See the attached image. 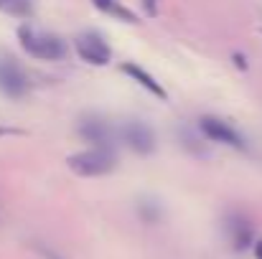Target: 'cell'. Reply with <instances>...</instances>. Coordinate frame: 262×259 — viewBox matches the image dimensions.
<instances>
[{
	"mask_svg": "<svg viewBox=\"0 0 262 259\" xmlns=\"http://www.w3.org/2000/svg\"><path fill=\"white\" fill-rule=\"evenodd\" d=\"M74 49L79 54L82 61H87L92 66H107L112 61V49L107 46V41L94 33V31H87V33H79L74 38Z\"/></svg>",
	"mask_w": 262,
	"mask_h": 259,
	"instance_id": "cell-6",
	"label": "cell"
},
{
	"mask_svg": "<svg viewBox=\"0 0 262 259\" xmlns=\"http://www.w3.org/2000/svg\"><path fill=\"white\" fill-rule=\"evenodd\" d=\"M252 254H255V259H262V239H257V242H255V247H252Z\"/></svg>",
	"mask_w": 262,
	"mask_h": 259,
	"instance_id": "cell-14",
	"label": "cell"
},
{
	"mask_svg": "<svg viewBox=\"0 0 262 259\" xmlns=\"http://www.w3.org/2000/svg\"><path fill=\"white\" fill-rule=\"evenodd\" d=\"M143 3H145L148 13H150V15H156V0H143Z\"/></svg>",
	"mask_w": 262,
	"mask_h": 259,
	"instance_id": "cell-17",
	"label": "cell"
},
{
	"mask_svg": "<svg viewBox=\"0 0 262 259\" xmlns=\"http://www.w3.org/2000/svg\"><path fill=\"white\" fill-rule=\"evenodd\" d=\"M77 135H79L84 143L94 145V148H107V150H112L115 143H117V137H120V130H117L107 117H102V114H97V112H89V114H84V117L77 122Z\"/></svg>",
	"mask_w": 262,
	"mask_h": 259,
	"instance_id": "cell-3",
	"label": "cell"
},
{
	"mask_svg": "<svg viewBox=\"0 0 262 259\" xmlns=\"http://www.w3.org/2000/svg\"><path fill=\"white\" fill-rule=\"evenodd\" d=\"M92 3H94L97 10H102V13L112 15V18H120L125 23H138V15L133 10H127L120 0H92Z\"/></svg>",
	"mask_w": 262,
	"mask_h": 259,
	"instance_id": "cell-11",
	"label": "cell"
},
{
	"mask_svg": "<svg viewBox=\"0 0 262 259\" xmlns=\"http://www.w3.org/2000/svg\"><path fill=\"white\" fill-rule=\"evenodd\" d=\"M234 61H237V66H239V69H247V64H245V56H242V54H234Z\"/></svg>",
	"mask_w": 262,
	"mask_h": 259,
	"instance_id": "cell-16",
	"label": "cell"
},
{
	"mask_svg": "<svg viewBox=\"0 0 262 259\" xmlns=\"http://www.w3.org/2000/svg\"><path fill=\"white\" fill-rule=\"evenodd\" d=\"M18 41H20V46L28 56L41 59V61H61L67 56V43L59 36L38 31L28 23H23L18 28Z\"/></svg>",
	"mask_w": 262,
	"mask_h": 259,
	"instance_id": "cell-1",
	"label": "cell"
},
{
	"mask_svg": "<svg viewBox=\"0 0 262 259\" xmlns=\"http://www.w3.org/2000/svg\"><path fill=\"white\" fill-rule=\"evenodd\" d=\"M67 166L79 178H99V175H107L117 168V155H115V150H107V148H92V150L74 153L67 160Z\"/></svg>",
	"mask_w": 262,
	"mask_h": 259,
	"instance_id": "cell-2",
	"label": "cell"
},
{
	"mask_svg": "<svg viewBox=\"0 0 262 259\" xmlns=\"http://www.w3.org/2000/svg\"><path fill=\"white\" fill-rule=\"evenodd\" d=\"M224 231H227V239L229 244L237 249V252H247L250 247H255V226L252 221L242 214V211H229L224 216Z\"/></svg>",
	"mask_w": 262,
	"mask_h": 259,
	"instance_id": "cell-7",
	"label": "cell"
},
{
	"mask_svg": "<svg viewBox=\"0 0 262 259\" xmlns=\"http://www.w3.org/2000/svg\"><path fill=\"white\" fill-rule=\"evenodd\" d=\"M0 94L8 99H20L28 94V79L23 69L8 56H0Z\"/></svg>",
	"mask_w": 262,
	"mask_h": 259,
	"instance_id": "cell-8",
	"label": "cell"
},
{
	"mask_svg": "<svg viewBox=\"0 0 262 259\" xmlns=\"http://www.w3.org/2000/svg\"><path fill=\"white\" fill-rule=\"evenodd\" d=\"M199 130H201V135H204L206 140H211V143L229 145V148H234V150H247V140L242 137V132H239L234 125H229L227 120H222V117L204 114V117L199 120Z\"/></svg>",
	"mask_w": 262,
	"mask_h": 259,
	"instance_id": "cell-5",
	"label": "cell"
},
{
	"mask_svg": "<svg viewBox=\"0 0 262 259\" xmlns=\"http://www.w3.org/2000/svg\"><path fill=\"white\" fill-rule=\"evenodd\" d=\"M199 132H201V130H199ZM199 132H196V130H191V127H186V125H181V127H178V140H181V148H183L188 155L206 158V155H209V150H206L204 140L199 137Z\"/></svg>",
	"mask_w": 262,
	"mask_h": 259,
	"instance_id": "cell-10",
	"label": "cell"
},
{
	"mask_svg": "<svg viewBox=\"0 0 262 259\" xmlns=\"http://www.w3.org/2000/svg\"><path fill=\"white\" fill-rule=\"evenodd\" d=\"M120 140L135 155H153L158 148V135H156L153 125H148L145 120H138V117H130L120 125Z\"/></svg>",
	"mask_w": 262,
	"mask_h": 259,
	"instance_id": "cell-4",
	"label": "cell"
},
{
	"mask_svg": "<svg viewBox=\"0 0 262 259\" xmlns=\"http://www.w3.org/2000/svg\"><path fill=\"white\" fill-rule=\"evenodd\" d=\"M120 69H122V74H127L133 82H138V84L143 86V89H148L153 97H158V99H166V89H163V86L153 79V74H148V72H145V69H140L138 64H122Z\"/></svg>",
	"mask_w": 262,
	"mask_h": 259,
	"instance_id": "cell-9",
	"label": "cell"
},
{
	"mask_svg": "<svg viewBox=\"0 0 262 259\" xmlns=\"http://www.w3.org/2000/svg\"><path fill=\"white\" fill-rule=\"evenodd\" d=\"M0 10L13 18H33V0H0Z\"/></svg>",
	"mask_w": 262,
	"mask_h": 259,
	"instance_id": "cell-12",
	"label": "cell"
},
{
	"mask_svg": "<svg viewBox=\"0 0 262 259\" xmlns=\"http://www.w3.org/2000/svg\"><path fill=\"white\" fill-rule=\"evenodd\" d=\"M138 216L145 221V224H158L163 219V206L153 198H140L138 201Z\"/></svg>",
	"mask_w": 262,
	"mask_h": 259,
	"instance_id": "cell-13",
	"label": "cell"
},
{
	"mask_svg": "<svg viewBox=\"0 0 262 259\" xmlns=\"http://www.w3.org/2000/svg\"><path fill=\"white\" fill-rule=\"evenodd\" d=\"M41 254H43V259H61L56 252H51V249H41Z\"/></svg>",
	"mask_w": 262,
	"mask_h": 259,
	"instance_id": "cell-15",
	"label": "cell"
}]
</instances>
